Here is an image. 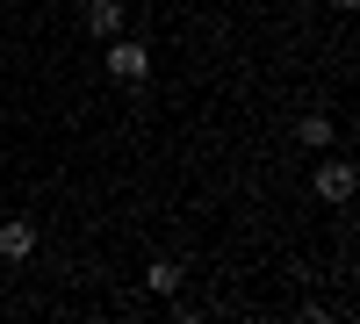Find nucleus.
I'll list each match as a JSON object with an SVG mask.
<instances>
[{
  "label": "nucleus",
  "instance_id": "7",
  "mask_svg": "<svg viewBox=\"0 0 360 324\" xmlns=\"http://www.w3.org/2000/svg\"><path fill=\"white\" fill-rule=\"evenodd\" d=\"M332 8H360V0H332Z\"/></svg>",
  "mask_w": 360,
  "mask_h": 324
},
{
  "label": "nucleus",
  "instance_id": "6",
  "mask_svg": "<svg viewBox=\"0 0 360 324\" xmlns=\"http://www.w3.org/2000/svg\"><path fill=\"white\" fill-rule=\"evenodd\" d=\"M144 288H152V296H180V259H152V267H144Z\"/></svg>",
  "mask_w": 360,
  "mask_h": 324
},
{
  "label": "nucleus",
  "instance_id": "2",
  "mask_svg": "<svg viewBox=\"0 0 360 324\" xmlns=\"http://www.w3.org/2000/svg\"><path fill=\"white\" fill-rule=\"evenodd\" d=\"M108 79H123V86H144V79H152V44L108 37Z\"/></svg>",
  "mask_w": 360,
  "mask_h": 324
},
{
  "label": "nucleus",
  "instance_id": "3",
  "mask_svg": "<svg viewBox=\"0 0 360 324\" xmlns=\"http://www.w3.org/2000/svg\"><path fill=\"white\" fill-rule=\"evenodd\" d=\"M0 259H8V267L37 259V223L29 216H0Z\"/></svg>",
  "mask_w": 360,
  "mask_h": 324
},
{
  "label": "nucleus",
  "instance_id": "4",
  "mask_svg": "<svg viewBox=\"0 0 360 324\" xmlns=\"http://www.w3.org/2000/svg\"><path fill=\"white\" fill-rule=\"evenodd\" d=\"M79 22H86V37H94V44L123 37V0H86V8H79Z\"/></svg>",
  "mask_w": 360,
  "mask_h": 324
},
{
  "label": "nucleus",
  "instance_id": "1",
  "mask_svg": "<svg viewBox=\"0 0 360 324\" xmlns=\"http://www.w3.org/2000/svg\"><path fill=\"white\" fill-rule=\"evenodd\" d=\"M310 188H317V202L346 209V202H353V188H360V173H353V159H332V152H317V173H310Z\"/></svg>",
  "mask_w": 360,
  "mask_h": 324
},
{
  "label": "nucleus",
  "instance_id": "5",
  "mask_svg": "<svg viewBox=\"0 0 360 324\" xmlns=\"http://www.w3.org/2000/svg\"><path fill=\"white\" fill-rule=\"evenodd\" d=\"M295 137H303V152H332V144H339V130H332V115H324V108H310L303 123H295Z\"/></svg>",
  "mask_w": 360,
  "mask_h": 324
}]
</instances>
